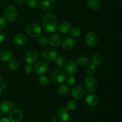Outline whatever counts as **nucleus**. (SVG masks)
Returning <instances> with one entry per match:
<instances>
[{
	"instance_id": "nucleus-1",
	"label": "nucleus",
	"mask_w": 122,
	"mask_h": 122,
	"mask_svg": "<svg viewBox=\"0 0 122 122\" xmlns=\"http://www.w3.org/2000/svg\"><path fill=\"white\" fill-rule=\"evenodd\" d=\"M42 27L45 32L53 33L57 30V20L56 15L52 13H48L44 16L42 20Z\"/></svg>"
},
{
	"instance_id": "nucleus-2",
	"label": "nucleus",
	"mask_w": 122,
	"mask_h": 122,
	"mask_svg": "<svg viewBox=\"0 0 122 122\" xmlns=\"http://www.w3.org/2000/svg\"><path fill=\"white\" fill-rule=\"evenodd\" d=\"M4 15L6 20L9 22H13L17 19V10L13 6H8L5 10Z\"/></svg>"
},
{
	"instance_id": "nucleus-3",
	"label": "nucleus",
	"mask_w": 122,
	"mask_h": 122,
	"mask_svg": "<svg viewBox=\"0 0 122 122\" xmlns=\"http://www.w3.org/2000/svg\"><path fill=\"white\" fill-rule=\"evenodd\" d=\"M26 32L27 34L32 38H39L42 34V29L37 24L31 23L27 26Z\"/></svg>"
},
{
	"instance_id": "nucleus-4",
	"label": "nucleus",
	"mask_w": 122,
	"mask_h": 122,
	"mask_svg": "<svg viewBox=\"0 0 122 122\" xmlns=\"http://www.w3.org/2000/svg\"><path fill=\"white\" fill-rule=\"evenodd\" d=\"M58 53L56 50L52 48H46L42 52V57L48 61H54L57 58Z\"/></svg>"
},
{
	"instance_id": "nucleus-5",
	"label": "nucleus",
	"mask_w": 122,
	"mask_h": 122,
	"mask_svg": "<svg viewBox=\"0 0 122 122\" xmlns=\"http://www.w3.org/2000/svg\"><path fill=\"white\" fill-rule=\"evenodd\" d=\"M67 74L63 70L57 69L55 70L52 73V78L54 82L57 83H63L66 80Z\"/></svg>"
},
{
	"instance_id": "nucleus-6",
	"label": "nucleus",
	"mask_w": 122,
	"mask_h": 122,
	"mask_svg": "<svg viewBox=\"0 0 122 122\" xmlns=\"http://www.w3.org/2000/svg\"><path fill=\"white\" fill-rule=\"evenodd\" d=\"M48 68L47 63L45 61L39 60L35 63L34 66V71L37 75H41L46 72Z\"/></svg>"
},
{
	"instance_id": "nucleus-7",
	"label": "nucleus",
	"mask_w": 122,
	"mask_h": 122,
	"mask_svg": "<svg viewBox=\"0 0 122 122\" xmlns=\"http://www.w3.org/2000/svg\"><path fill=\"white\" fill-rule=\"evenodd\" d=\"M85 94V88L81 85H76L71 89V94L75 100H81L84 97Z\"/></svg>"
},
{
	"instance_id": "nucleus-8",
	"label": "nucleus",
	"mask_w": 122,
	"mask_h": 122,
	"mask_svg": "<svg viewBox=\"0 0 122 122\" xmlns=\"http://www.w3.org/2000/svg\"><path fill=\"white\" fill-rule=\"evenodd\" d=\"M85 88L88 91L92 92L97 89L98 84L96 79L92 77H89L85 80L84 83Z\"/></svg>"
},
{
	"instance_id": "nucleus-9",
	"label": "nucleus",
	"mask_w": 122,
	"mask_h": 122,
	"mask_svg": "<svg viewBox=\"0 0 122 122\" xmlns=\"http://www.w3.org/2000/svg\"><path fill=\"white\" fill-rule=\"evenodd\" d=\"M85 42L89 47H94L98 43V37L94 32H89L85 36Z\"/></svg>"
},
{
	"instance_id": "nucleus-10",
	"label": "nucleus",
	"mask_w": 122,
	"mask_h": 122,
	"mask_svg": "<svg viewBox=\"0 0 122 122\" xmlns=\"http://www.w3.org/2000/svg\"><path fill=\"white\" fill-rule=\"evenodd\" d=\"M39 54L36 50H31L29 51L25 55V61L28 64H32L35 63L38 58Z\"/></svg>"
},
{
	"instance_id": "nucleus-11",
	"label": "nucleus",
	"mask_w": 122,
	"mask_h": 122,
	"mask_svg": "<svg viewBox=\"0 0 122 122\" xmlns=\"http://www.w3.org/2000/svg\"><path fill=\"white\" fill-rule=\"evenodd\" d=\"M85 101L86 104L89 107H95L98 104L99 99L96 94L91 93V94H89L86 96Z\"/></svg>"
},
{
	"instance_id": "nucleus-12",
	"label": "nucleus",
	"mask_w": 122,
	"mask_h": 122,
	"mask_svg": "<svg viewBox=\"0 0 122 122\" xmlns=\"http://www.w3.org/2000/svg\"><path fill=\"white\" fill-rule=\"evenodd\" d=\"M70 117L69 112L67 108L64 107H61L57 112V117L58 120L61 122L67 121Z\"/></svg>"
},
{
	"instance_id": "nucleus-13",
	"label": "nucleus",
	"mask_w": 122,
	"mask_h": 122,
	"mask_svg": "<svg viewBox=\"0 0 122 122\" xmlns=\"http://www.w3.org/2000/svg\"><path fill=\"white\" fill-rule=\"evenodd\" d=\"M13 102L8 100L2 101L0 104V111L2 113H7L13 109Z\"/></svg>"
},
{
	"instance_id": "nucleus-14",
	"label": "nucleus",
	"mask_w": 122,
	"mask_h": 122,
	"mask_svg": "<svg viewBox=\"0 0 122 122\" xmlns=\"http://www.w3.org/2000/svg\"><path fill=\"white\" fill-rule=\"evenodd\" d=\"M22 117V113L19 110H13L10 114L9 119L11 122H20Z\"/></svg>"
},
{
	"instance_id": "nucleus-15",
	"label": "nucleus",
	"mask_w": 122,
	"mask_h": 122,
	"mask_svg": "<svg viewBox=\"0 0 122 122\" xmlns=\"http://www.w3.org/2000/svg\"><path fill=\"white\" fill-rule=\"evenodd\" d=\"M77 64L74 61H69L65 65V70L67 73L69 75H73L77 71Z\"/></svg>"
},
{
	"instance_id": "nucleus-16",
	"label": "nucleus",
	"mask_w": 122,
	"mask_h": 122,
	"mask_svg": "<svg viewBox=\"0 0 122 122\" xmlns=\"http://www.w3.org/2000/svg\"><path fill=\"white\" fill-rule=\"evenodd\" d=\"M27 41H28L27 37L23 33L17 34V35H15V38H14V42L15 44L20 45V46L25 45L27 43Z\"/></svg>"
},
{
	"instance_id": "nucleus-17",
	"label": "nucleus",
	"mask_w": 122,
	"mask_h": 122,
	"mask_svg": "<svg viewBox=\"0 0 122 122\" xmlns=\"http://www.w3.org/2000/svg\"><path fill=\"white\" fill-rule=\"evenodd\" d=\"M75 41L71 38H66L63 39L61 42V46L63 49L69 50L73 48L75 46Z\"/></svg>"
},
{
	"instance_id": "nucleus-18",
	"label": "nucleus",
	"mask_w": 122,
	"mask_h": 122,
	"mask_svg": "<svg viewBox=\"0 0 122 122\" xmlns=\"http://www.w3.org/2000/svg\"><path fill=\"white\" fill-rule=\"evenodd\" d=\"M71 29V25L69 21H64L61 23L59 27H58V30H59L60 32L63 34H66L68 33Z\"/></svg>"
},
{
	"instance_id": "nucleus-19",
	"label": "nucleus",
	"mask_w": 122,
	"mask_h": 122,
	"mask_svg": "<svg viewBox=\"0 0 122 122\" xmlns=\"http://www.w3.org/2000/svg\"><path fill=\"white\" fill-rule=\"evenodd\" d=\"M13 54L10 50H4L0 52V60L2 61L7 62L11 59Z\"/></svg>"
},
{
	"instance_id": "nucleus-20",
	"label": "nucleus",
	"mask_w": 122,
	"mask_h": 122,
	"mask_svg": "<svg viewBox=\"0 0 122 122\" xmlns=\"http://www.w3.org/2000/svg\"><path fill=\"white\" fill-rule=\"evenodd\" d=\"M50 44L53 47H58L61 44V38L57 34H54L50 38Z\"/></svg>"
},
{
	"instance_id": "nucleus-21",
	"label": "nucleus",
	"mask_w": 122,
	"mask_h": 122,
	"mask_svg": "<svg viewBox=\"0 0 122 122\" xmlns=\"http://www.w3.org/2000/svg\"><path fill=\"white\" fill-rule=\"evenodd\" d=\"M91 62L95 66H101L103 63V57L100 54H95L91 57Z\"/></svg>"
},
{
	"instance_id": "nucleus-22",
	"label": "nucleus",
	"mask_w": 122,
	"mask_h": 122,
	"mask_svg": "<svg viewBox=\"0 0 122 122\" xmlns=\"http://www.w3.org/2000/svg\"><path fill=\"white\" fill-rule=\"evenodd\" d=\"M88 4L89 8L94 10H98L101 5V3L100 0H89Z\"/></svg>"
},
{
	"instance_id": "nucleus-23",
	"label": "nucleus",
	"mask_w": 122,
	"mask_h": 122,
	"mask_svg": "<svg viewBox=\"0 0 122 122\" xmlns=\"http://www.w3.org/2000/svg\"><path fill=\"white\" fill-rule=\"evenodd\" d=\"M70 89H69V86L66 85H61L58 86V92L59 94L61 96H67L69 94Z\"/></svg>"
},
{
	"instance_id": "nucleus-24",
	"label": "nucleus",
	"mask_w": 122,
	"mask_h": 122,
	"mask_svg": "<svg viewBox=\"0 0 122 122\" xmlns=\"http://www.w3.org/2000/svg\"><path fill=\"white\" fill-rule=\"evenodd\" d=\"M77 64L81 67H85L89 64V60L88 58L81 57L77 59Z\"/></svg>"
},
{
	"instance_id": "nucleus-25",
	"label": "nucleus",
	"mask_w": 122,
	"mask_h": 122,
	"mask_svg": "<svg viewBox=\"0 0 122 122\" xmlns=\"http://www.w3.org/2000/svg\"><path fill=\"white\" fill-rule=\"evenodd\" d=\"M19 66H20V63H19V61L15 59H13L10 60V61L9 64H8V67L10 70L15 71L19 69Z\"/></svg>"
},
{
	"instance_id": "nucleus-26",
	"label": "nucleus",
	"mask_w": 122,
	"mask_h": 122,
	"mask_svg": "<svg viewBox=\"0 0 122 122\" xmlns=\"http://www.w3.org/2000/svg\"><path fill=\"white\" fill-rule=\"evenodd\" d=\"M81 34V29L78 26H75L71 31V35L73 38H77Z\"/></svg>"
},
{
	"instance_id": "nucleus-27",
	"label": "nucleus",
	"mask_w": 122,
	"mask_h": 122,
	"mask_svg": "<svg viewBox=\"0 0 122 122\" xmlns=\"http://www.w3.org/2000/svg\"><path fill=\"white\" fill-rule=\"evenodd\" d=\"M66 64L65 58L63 56H60L58 57L57 60V65L58 67H64Z\"/></svg>"
},
{
	"instance_id": "nucleus-28",
	"label": "nucleus",
	"mask_w": 122,
	"mask_h": 122,
	"mask_svg": "<svg viewBox=\"0 0 122 122\" xmlns=\"http://www.w3.org/2000/svg\"><path fill=\"white\" fill-rule=\"evenodd\" d=\"M77 103L75 100H72L69 101L67 104V107L70 110H75L77 108Z\"/></svg>"
},
{
	"instance_id": "nucleus-29",
	"label": "nucleus",
	"mask_w": 122,
	"mask_h": 122,
	"mask_svg": "<svg viewBox=\"0 0 122 122\" xmlns=\"http://www.w3.org/2000/svg\"><path fill=\"white\" fill-rule=\"evenodd\" d=\"M40 7L43 10H48L50 8V2L48 0H43L40 3Z\"/></svg>"
},
{
	"instance_id": "nucleus-30",
	"label": "nucleus",
	"mask_w": 122,
	"mask_h": 122,
	"mask_svg": "<svg viewBox=\"0 0 122 122\" xmlns=\"http://www.w3.org/2000/svg\"><path fill=\"white\" fill-rule=\"evenodd\" d=\"M27 4L32 8H35L39 5V0H27Z\"/></svg>"
},
{
	"instance_id": "nucleus-31",
	"label": "nucleus",
	"mask_w": 122,
	"mask_h": 122,
	"mask_svg": "<svg viewBox=\"0 0 122 122\" xmlns=\"http://www.w3.org/2000/svg\"><path fill=\"white\" fill-rule=\"evenodd\" d=\"M39 83L43 86H46L50 83V79L45 76H41L39 78Z\"/></svg>"
},
{
	"instance_id": "nucleus-32",
	"label": "nucleus",
	"mask_w": 122,
	"mask_h": 122,
	"mask_svg": "<svg viewBox=\"0 0 122 122\" xmlns=\"http://www.w3.org/2000/svg\"><path fill=\"white\" fill-rule=\"evenodd\" d=\"M66 81L67 83L69 85L72 86L76 82V79H75V77L73 75H69V76H67Z\"/></svg>"
},
{
	"instance_id": "nucleus-33",
	"label": "nucleus",
	"mask_w": 122,
	"mask_h": 122,
	"mask_svg": "<svg viewBox=\"0 0 122 122\" xmlns=\"http://www.w3.org/2000/svg\"><path fill=\"white\" fill-rule=\"evenodd\" d=\"M38 43L42 46H46L48 44V41L45 36H39L38 39Z\"/></svg>"
},
{
	"instance_id": "nucleus-34",
	"label": "nucleus",
	"mask_w": 122,
	"mask_h": 122,
	"mask_svg": "<svg viewBox=\"0 0 122 122\" xmlns=\"http://www.w3.org/2000/svg\"><path fill=\"white\" fill-rule=\"evenodd\" d=\"M96 66L92 64L87 67V72L89 74H93L96 71Z\"/></svg>"
},
{
	"instance_id": "nucleus-35",
	"label": "nucleus",
	"mask_w": 122,
	"mask_h": 122,
	"mask_svg": "<svg viewBox=\"0 0 122 122\" xmlns=\"http://www.w3.org/2000/svg\"><path fill=\"white\" fill-rule=\"evenodd\" d=\"M25 72L27 74H30L33 71V67L30 64H28L25 66Z\"/></svg>"
},
{
	"instance_id": "nucleus-36",
	"label": "nucleus",
	"mask_w": 122,
	"mask_h": 122,
	"mask_svg": "<svg viewBox=\"0 0 122 122\" xmlns=\"http://www.w3.org/2000/svg\"><path fill=\"white\" fill-rule=\"evenodd\" d=\"M6 27V21L4 18L0 16V30L4 29Z\"/></svg>"
},
{
	"instance_id": "nucleus-37",
	"label": "nucleus",
	"mask_w": 122,
	"mask_h": 122,
	"mask_svg": "<svg viewBox=\"0 0 122 122\" xmlns=\"http://www.w3.org/2000/svg\"><path fill=\"white\" fill-rule=\"evenodd\" d=\"M5 38V36L4 33L1 32V31H0V44L4 41Z\"/></svg>"
},
{
	"instance_id": "nucleus-38",
	"label": "nucleus",
	"mask_w": 122,
	"mask_h": 122,
	"mask_svg": "<svg viewBox=\"0 0 122 122\" xmlns=\"http://www.w3.org/2000/svg\"><path fill=\"white\" fill-rule=\"evenodd\" d=\"M8 87V85L5 82H4V83H1V86H0V88H1V89H7V88Z\"/></svg>"
},
{
	"instance_id": "nucleus-39",
	"label": "nucleus",
	"mask_w": 122,
	"mask_h": 122,
	"mask_svg": "<svg viewBox=\"0 0 122 122\" xmlns=\"http://www.w3.org/2000/svg\"><path fill=\"white\" fill-rule=\"evenodd\" d=\"M50 122H57V118L56 116H52L50 118Z\"/></svg>"
},
{
	"instance_id": "nucleus-40",
	"label": "nucleus",
	"mask_w": 122,
	"mask_h": 122,
	"mask_svg": "<svg viewBox=\"0 0 122 122\" xmlns=\"http://www.w3.org/2000/svg\"><path fill=\"white\" fill-rule=\"evenodd\" d=\"M10 119L8 117H3L0 120V122H10Z\"/></svg>"
},
{
	"instance_id": "nucleus-41",
	"label": "nucleus",
	"mask_w": 122,
	"mask_h": 122,
	"mask_svg": "<svg viewBox=\"0 0 122 122\" xmlns=\"http://www.w3.org/2000/svg\"><path fill=\"white\" fill-rule=\"evenodd\" d=\"M2 76L0 75V84L2 83Z\"/></svg>"
},
{
	"instance_id": "nucleus-42",
	"label": "nucleus",
	"mask_w": 122,
	"mask_h": 122,
	"mask_svg": "<svg viewBox=\"0 0 122 122\" xmlns=\"http://www.w3.org/2000/svg\"><path fill=\"white\" fill-rule=\"evenodd\" d=\"M1 92H2V89H1V88H0V95H1Z\"/></svg>"
},
{
	"instance_id": "nucleus-43",
	"label": "nucleus",
	"mask_w": 122,
	"mask_h": 122,
	"mask_svg": "<svg viewBox=\"0 0 122 122\" xmlns=\"http://www.w3.org/2000/svg\"><path fill=\"white\" fill-rule=\"evenodd\" d=\"M48 1H56V0H48Z\"/></svg>"
},
{
	"instance_id": "nucleus-44",
	"label": "nucleus",
	"mask_w": 122,
	"mask_h": 122,
	"mask_svg": "<svg viewBox=\"0 0 122 122\" xmlns=\"http://www.w3.org/2000/svg\"><path fill=\"white\" fill-rule=\"evenodd\" d=\"M74 122V121H69V122Z\"/></svg>"
},
{
	"instance_id": "nucleus-45",
	"label": "nucleus",
	"mask_w": 122,
	"mask_h": 122,
	"mask_svg": "<svg viewBox=\"0 0 122 122\" xmlns=\"http://www.w3.org/2000/svg\"></svg>"
},
{
	"instance_id": "nucleus-46",
	"label": "nucleus",
	"mask_w": 122,
	"mask_h": 122,
	"mask_svg": "<svg viewBox=\"0 0 122 122\" xmlns=\"http://www.w3.org/2000/svg\"><path fill=\"white\" fill-rule=\"evenodd\" d=\"M121 1H122V0H121Z\"/></svg>"
}]
</instances>
